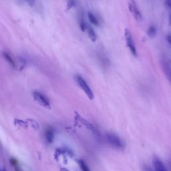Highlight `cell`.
Listing matches in <instances>:
<instances>
[{
	"label": "cell",
	"instance_id": "obj_4",
	"mask_svg": "<svg viewBox=\"0 0 171 171\" xmlns=\"http://www.w3.org/2000/svg\"><path fill=\"white\" fill-rule=\"evenodd\" d=\"M162 71L166 79L171 84V61L166 57H162L160 60Z\"/></svg>",
	"mask_w": 171,
	"mask_h": 171
},
{
	"label": "cell",
	"instance_id": "obj_13",
	"mask_svg": "<svg viewBox=\"0 0 171 171\" xmlns=\"http://www.w3.org/2000/svg\"><path fill=\"white\" fill-rule=\"evenodd\" d=\"M156 28L153 26H150L148 29V30H147V34L149 37H154V36L156 35Z\"/></svg>",
	"mask_w": 171,
	"mask_h": 171
},
{
	"label": "cell",
	"instance_id": "obj_15",
	"mask_svg": "<svg viewBox=\"0 0 171 171\" xmlns=\"http://www.w3.org/2000/svg\"><path fill=\"white\" fill-rule=\"evenodd\" d=\"M11 163L13 165L14 167L15 168V171H19V168H18V162L15 159H14V158H11Z\"/></svg>",
	"mask_w": 171,
	"mask_h": 171
},
{
	"label": "cell",
	"instance_id": "obj_1",
	"mask_svg": "<svg viewBox=\"0 0 171 171\" xmlns=\"http://www.w3.org/2000/svg\"><path fill=\"white\" fill-rule=\"evenodd\" d=\"M106 140L110 146L114 148L123 149L124 146L120 138L114 133H108L106 135Z\"/></svg>",
	"mask_w": 171,
	"mask_h": 171
},
{
	"label": "cell",
	"instance_id": "obj_20",
	"mask_svg": "<svg viewBox=\"0 0 171 171\" xmlns=\"http://www.w3.org/2000/svg\"><path fill=\"white\" fill-rule=\"evenodd\" d=\"M167 41H168V43L170 44V45L171 46V35H169L167 36Z\"/></svg>",
	"mask_w": 171,
	"mask_h": 171
},
{
	"label": "cell",
	"instance_id": "obj_9",
	"mask_svg": "<svg viewBox=\"0 0 171 171\" xmlns=\"http://www.w3.org/2000/svg\"><path fill=\"white\" fill-rule=\"evenodd\" d=\"M88 36L92 41H96L97 40L96 34L93 29L90 27L88 28Z\"/></svg>",
	"mask_w": 171,
	"mask_h": 171
},
{
	"label": "cell",
	"instance_id": "obj_14",
	"mask_svg": "<svg viewBox=\"0 0 171 171\" xmlns=\"http://www.w3.org/2000/svg\"><path fill=\"white\" fill-rule=\"evenodd\" d=\"M80 29L82 32L85 31L86 28V25L84 20L82 18H80Z\"/></svg>",
	"mask_w": 171,
	"mask_h": 171
},
{
	"label": "cell",
	"instance_id": "obj_18",
	"mask_svg": "<svg viewBox=\"0 0 171 171\" xmlns=\"http://www.w3.org/2000/svg\"><path fill=\"white\" fill-rule=\"evenodd\" d=\"M74 5V0H70L68 4V9H70V8H72Z\"/></svg>",
	"mask_w": 171,
	"mask_h": 171
},
{
	"label": "cell",
	"instance_id": "obj_2",
	"mask_svg": "<svg viewBox=\"0 0 171 171\" xmlns=\"http://www.w3.org/2000/svg\"><path fill=\"white\" fill-rule=\"evenodd\" d=\"M76 80L79 86L84 90L86 96L88 97L90 100H93L94 98V96L93 94V92L92 91L90 86L88 85L87 82L85 81V80L80 76H76Z\"/></svg>",
	"mask_w": 171,
	"mask_h": 171
},
{
	"label": "cell",
	"instance_id": "obj_7",
	"mask_svg": "<svg viewBox=\"0 0 171 171\" xmlns=\"http://www.w3.org/2000/svg\"><path fill=\"white\" fill-rule=\"evenodd\" d=\"M153 165L154 171H168L163 162L157 157L154 158Z\"/></svg>",
	"mask_w": 171,
	"mask_h": 171
},
{
	"label": "cell",
	"instance_id": "obj_17",
	"mask_svg": "<svg viewBox=\"0 0 171 171\" xmlns=\"http://www.w3.org/2000/svg\"><path fill=\"white\" fill-rule=\"evenodd\" d=\"M165 5L168 9L171 10V0H165Z\"/></svg>",
	"mask_w": 171,
	"mask_h": 171
},
{
	"label": "cell",
	"instance_id": "obj_16",
	"mask_svg": "<svg viewBox=\"0 0 171 171\" xmlns=\"http://www.w3.org/2000/svg\"><path fill=\"white\" fill-rule=\"evenodd\" d=\"M143 171H154V170L148 165H144Z\"/></svg>",
	"mask_w": 171,
	"mask_h": 171
},
{
	"label": "cell",
	"instance_id": "obj_6",
	"mask_svg": "<svg viewBox=\"0 0 171 171\" xmlns=\"http://www.w3.org/2000/svg\"><path fill=\"white\" fill-rule=\"evenodd\" d=\"M33 96H34V98L36 100L37 102H39L41 105H42L46 108L49 107V100L43 94H41L40 92H35L33 94Z\"/></svg>",
	"mask_w": 171,
	"mask_h": 171
},
{
	"label": "cell",
	"instance_id": "obj_3",
	"mask_svg": "<svg viewBox=\"0 0 171 171\" xmlns=\"http://www.w3.org/2000/svg\"><path fill=\"white\" fill-rule=\"evenodd\" d=\"M124 37H125V40H126V42L128 48H129V49H130V51L132 53V55L136 57L137 56L136 49L135 47L134 41H133L132 34L127 28L125 29L124 30Z\"/></svg>",
	"mask_w": 171,
	"mask_h": 171
},
{
	"label": "cell",
	"instance_id": "obj_21",
	"mask_svg": "<svg viewBox=\"0 0 171 171\" xmlns=\"http://www.w3.org/2000/svg\"><path fill=\"white\" fill-rule=\"evenodd\" d=\"M169 165H170V169H171V160L170 161V163H169Z\"/></svg>",
	"mask_w": 171,
	"mask_h": 171
},
{
	"label": "cell",
	"instance_id": "obj_8",
	"mask_svg": "<svg viewBox=\"0 0 171 171\" xmlns=\"http://www.w3.org/2000/svg\"><path fill=\"white\" fill-rule=\"evenodd\" d=\"M45 139L49 143H52L54 139V132L51 127H48L45 131Z\"/></svg>",
	"mask_w": 171,
	"mask_h": 171
},
{
	"label": "cell",
	"instance_id": "obj_5",
	"mask_svg": "<svg viewBox=\"0 0 171 171\" xmlns=\"http://www.w3.org/2000/svg\"><path fill=\"white\" fill-rule=\"evenodd\" d=\"M128 10L130 11V13L132 14L133 17L136 21L142 20V14L140 11L139 7H138L137 4L135 2V0H129L128 1Z\"/></svg>",
	"mask_w": 171,
	"mask_h": 171
},
{
	"label": "cell",
	"instance_id": "obj_19",
	"mask_svg": "<svg viewBox=\"0 0 171 171\" xmlns=\"http://www.w3.org/2000/svg\"><path fill=\"white\" fill-rule=\"evenodd\" d=\"M27 2H28L29 5H30V6H33L34 5L35 0H27Z\"/></svg>",
	"mask_w": 171,
	"mask_h": 171
},
{
	"label": "cell",
	"instance_id": "obj_11",
	"mask_svg": "<svg viewBox=\"0 0 171 171\" xmlns=\"http://www.w3.org/2000/svg\"><path fill=\"white\" fill-rule=\"evenodd\" d=\"M3 56H4V58H6V60L8 62V63H9L12 67L15 68V62L14 61V60L12 59V58L11 57V56L10 55L9 53H7V52H5L3 53Z\"/></svg>",
	"mask_w": 171,
	"mask_h": 171
},
{
	"label": "cell",
	"instance_id": "obj_12",
	"mask_svg": "<svg viewBox=\"0 0 171 171\" xmlns=\"http://www.w3.org/2000/svg\"><path fill=\"white\" fill-rule=\"evenodd\" d=\"M78 165L80 166V167L82 171H90L88 166L86 165V162L82 160H78Z\"/></svg>",
	"mask_w": 171,
	"mask_h": 171
},
{
	"label": "cell",
	"instance_id": "obj_10",
	"mask_svg": "<svg viewBox=\"0 0 171 171\" xmlns=\"http://www.w3.org/2000/svg\"><path fill=\"white\" fill-rule=\"evenodd\" d=\"M88 18H89V20L90 22L94 24V26H98L99 25V22H98V19L95 17V15L92 14L91 13V12H89L88 14Z\"/></svg>",
	"mask_w": 171,
	"mask_h": 171
}]
</instances>
